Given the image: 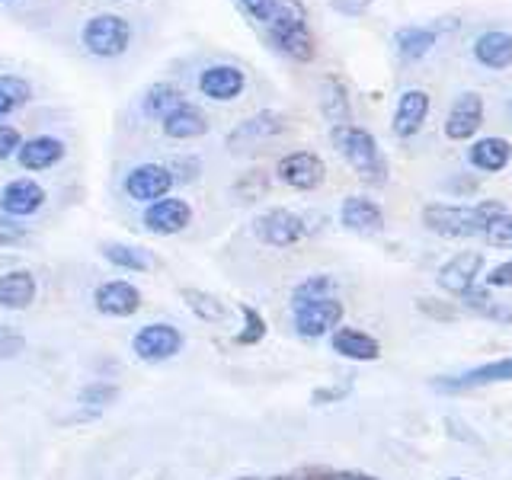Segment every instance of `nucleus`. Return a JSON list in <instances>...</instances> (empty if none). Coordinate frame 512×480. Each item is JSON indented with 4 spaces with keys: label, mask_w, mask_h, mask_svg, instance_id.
<instances>
[{
    "label": "nucleus",
    "mask_w": 512,
    "mask_h": 480,
    "mask_svg": "<svg viewBox=\"0 0 512 480\" xmlns=\"http://www.w3.org/2000/svg\"><path fill=\"white\" fill-rule=\"evenodd\" d=\"M116 397H119V388H116V384H109V381H90L87 388L80 391V404L100 410V407H109Z\"/></svg>",
    "instance_id": "nucleus-33"
},
{
    "label": "nucleus",
    "mask_w": 512,
    "mask_h": 480,
    "mask_svg": "<svg viewBox=\"0 0 512 480\" xmlns=\"http://www.w3.org/2000/svg\"><path fill=\"white\" fill-rule=\"evenodd\" d=\"M237 480H260V477H237Z\"/></svg>",
    "instance_id": "nucleus-50"
},
{
    "label": "nucleus",
    "mask_w": 512,
    "mask_h": 480,
    "mask_svg": "<svg viewBox=\"0 0 512 480\" xmlns=\"http://www.w3.org/2000/svg\"><path fill=\"white\" fill-rule=\"evenodd\" d=\"M192 221V205L186 199H176V196H167V199H157L151 205H144V215H141V224L144 231L154 234V237H173L189 228Z\"/></svg>",
    "instance_id": "nucleus-10"
},
{
    "label": "nucleus",
    "mask_w": 512,
    "mask_h": 480,
    "mask_svg": "<svg viewBox=\"0 0 512 480\" xmlns=\"http://www.w3.org/2000/svg\"><path fill=\"white\" fill-rule=\"evenodd\" d=\"M471 55L480 68H487V71H509L512 68V32L484 29L471 42Z\"/></svg>",
    "instance_id": "nucleus-18"
},
{
    "label": "nucleus",
    "mask_w": 512,
    "mask_h": 480,
    "mask_svg": "<svg viewBox=\"0 0 512 480\" xmlns=\"http://www.w3.org/2000/svg\"><path fill=\"white\" fill-rule=\"evenodd\" d=\"M183 301L192 314L205 320V324H221V320H228V308H224L215 295L202 292V288H183Z\"/></svg>",
    "instance_id": "nucleus-30"
},
{
    "label": "nucleus",
    "mask_w": 512,
    "mask_h": 480,
    "mask_svg": "<svg viewBox=\"0 0 512 480\" xmlns=\"http://www.w3.org/2000/svg\"><path fill=\"white\" fill-rule=\"evenodd\" d=\"M247 90V74L237 64H208L199 74V93L215 103H231Z\"/></svg>",
    "instance_id": "nucleus-15"
},
{
    "label": "nucleus",
    "mask_w": 512,
    "mask_h": 480,
    "mask_svg": "<svg viewBox=\"0 0 512 480\" xmlns=\"http://www.w3.org/2000/svg\"><path fill=\"white\" fill-rule=\"evenodd\" d=\"M237 7L244 10L250 20L256 23H269V16H272V0H237Z\"/></svg>",
    "instance_id": "nucleus-40"
},
{
    "label": "nucleus",
    "mask_w": 512,
    "mask_h": 480,
    "mask_svg": "<svg viewBox=\"0 0 512 480\" xmlns=\"http://www.w3.org/2000/svg\"><path fill=\"white\" fill-rule=\"evenodd\" d=\"M93 308L103 317H132L141 311V292L125 279H109L93 288Z\"/></svg>",
    "instance_id": "nucleus-14"
},
{
    "label": "nucleus",
    "mask_w": 512,
    "mask_h": 480,
    "mask_svg": "<svg viewBox=\"0 0 512 480\" xmlns=\"http://www.w3.org/2000/svg\"><path fill=\"white\" fill-rule=\"evenodd\" d=\"M484 125V96L474 90L458 93V100L445 112V138L448 141H471Z\"/></svg>",
    "instance_id": "nucleus-11"
},
{
    "label": "nucleus",
    "mask_w": 512,
    "mask_h": 480,
    "mask_svg": "<svg viewBox=\"0 0 512 480\" xmlns=\"http://www.w3.org/2000/svg\"><path fill=\"white\" fill-rule=\"evenodd\" d=\"M26 231L16 224V218H0V244H16V240H23Z\"/></svg>",
    "instance_id": "nucleus-44"
},
{
    "label": "nucleus",
    "mask_w": 512,
    "mask_h": 480,
    "mask_svg": "<svg viewBox=\"0 0 512 480\" xmlns=\"http://www.w3.org/2000/svg\"><path fill=\"white\" fill-rule=\"evenodd\" d=\"M439 42V32L432 26H400L394 29V52L404 61H423Z\"/></svg>",
    "instance_id": "nucleus-25"
},
{
    "label": "nucleus",
    "mask_w": 512,
    "mask_h": 480,
    "mask_svg": "<svg viewBox=\"0 0 512 480\" xmlns=\"http://www.w3.org/2000/svg\"><path fill=\"white\" fill-rule=\"evenodd\" d=\"M320 112H324V119L330 122V128L352 122L349 90L336 74H327L324 84H320Z\"/></svg>",
    "instance_id": "nucleus-26"
},
{
    "label": "nucleus",
    "mask_w": 512,
    "mask_h": 480,
    "mask_svg": "<svg viewBox=\"0 0 512 480\" xmlns=\"http://www.w3.org/2000/svg\"><path fill=\"white\" fill-rule=\"evenodd\" d=\"M279 132H285V116H279V112H260V116H253L240 128H234L228 144H231V148H237V144H253V141L272 138Z\"/></svg>",
    "instance_id": "nucleus-27"
},
{
    "label": "nucleus",
    "mask_w": 512,
    "mask_h": 480,
    "mask_svg": "<svg viewBox=\"0 0 512 480\" xmlns=\"http://www.w3.org/2000/svg\"><path fill=\"white\" fill-rule=\"evenodd\" d=\"M180 103H186L183 90L167 84V80H160V84H151L148 93H144L141 109H144V116H148V119H160V122H164Z\"/></svg>",
    "instance_id": "nucleus-28"
},
{
    "label": "nucleus",
    "mask_w": 512,
    "mask_h": 480,
    "mask_svg": "<svg viewBox=\"0 0 512 480\" xmlns=\"http://www.w3.org/2000/svg\"><path fill=\"white\" fill-rule=\"evenodd\" d=\"M429 109H432V96L420 87H410L397 96V106H394V119H391V132L397 138H413L423 132V125L429 119Z\"/></svg>",
    "instance_id": "nucleus-13"
},
{
    "label": "nucleus",
    "mask_w": 512,
    "mask_h": 480,
    "mask_svg": "<svg viewBox=\"0 0 512 480\" xmlns=\"http://www.w3.org/2000/svg\"><path fill=\"white\" fill-rule=\"evenodd\" d=\"M509 160H512V144L506 138H496V135L477 138L468 148V164L477 173H500L509 167Z\"/></svg>",
    "instance_id": "nucleus-23"
},
{
    "label": "nucleus",
    "mask_w": 512,
    "mask_h": 480,
    "mask_svg": "<svg viewBox=\"0 0 512 480\" xmlns=\"http://www.w3.org/2000/svg\"><path fill=\"white\" fill-rule=\"evenodd\" d=\"M484 282H487V288H512V260L493 266L484 276Z\"/></svg>",
    "instance_id": "nucleus-42"
},
{
    "label": "nucleus",
    "mask_w": 512,
    "mask_h": 480,
    "mask_svg": "<svg viewBox=\"0 0 512 480\" xmlns=\"http://www.w3.org/2000/svg\"><path fill=\"white\" fill-rule=\"evenodd\" d=\"M330 349L336 356L352 359V362H378L381 359V343L372 333L356 330V327H336L330 333Z\"/></svg>",
    "instance_id": "nucleus-21"
},
{
    "label": "nucleus",
    "mask_w": 512,
    "mask_h": 480,
    "mask_svg": "<svg viewBox=\"0 0 512 480\" xmlns=\"http://www.w3.org/2000/svg\"><path fill=\"white\" fill-rule=\"evenodd\" d=\"M45 205V189L29 180V176H20V180H10L4 189H0V212L7 218H32L36 212H42Z\"/></svg>",
    "instance_id": "nucleus-16"
},
{
    "label": "nucleus",
    "mask_w": 512,
    "mask_h": 480,
    "mask_svg": "<svg viewBox=\"0 0 512 480\" xmlns=\"http://www.w3.org/2000/svg\"><path fill=\"white\" fill-rule=\"evenodd\" d=\"M160 128H164V135L173 141H192L208 132V116L196 103H180L164 122H160Z\"/></svg>",
    "instance_id": "nucleus-24"
},
{
    "label": "nucleus",
    "mask_w": 512,
    "mask_h": 480,
    "mask_svg": "<svg viewBox=\"0 0 512 480\" xmlns=\"http://www.w3.org/2000/svg\"><path fill=\"white\" fill-rule=\"evenodd\" d=\"M500 381H512V356L487 362V365H477V368H471V372H464L458 378H436V381H432V388L445 391V394H455V391L484 388V384H500Z\"/></svg>",
    "instance_id": "nucleus-17"
},
{
    "label": "nucleus",
    "mask_w": 512,
    "mask_h": 480,
    "mask_svg": "<svg viewBox=\"0 0 512 480\" xmlns=\"http://www.w3.org/2000/svg\"><path fill=\"white\" fill-rule=\"evenodd\" d=\"M416 308H420L423 314H429V317H436V320H452L458 314L452 304H442L436 298H420V301H416Z\"/></svg>",
    "instance_id": "nucleus-41"
},
{
    "label": "nucleus",
    "mask_w": 512,
    "mask_h": 480,
    "mask_svg": "<svg viewBox=\"0 0 512 480\" xmlns=\"http://www.w3.org/2000/svg\"><path fill=\"white\" fill-rule=\"evenodd\" d=\"M125 196L132 202L151 205L157 199H167L173 189V173L164 164H138L125 173Z\"/></svg>",
    "instance_id": "nucleus-9"
},
{
    "label": "nucleus",
    "mask_w": 512,
    "mask_h": 480,
    "mask_svg": "<svg viewBox=\"0 0 512 480\" xmlns=\"http://www.w3.org/2000/svg\"><path fill=\"white\" fill-rule=\"evenodd\" d=\"M349 384H336V388H317L314 394H311V404H317V407H324V404H336V400H343V397H349Z\"/></svg>",
    "instance_id": "nucleus-43"
},
{
    "label": "nucleus",
    "mask_w": 512,
    "mask_h": 480,
    "mask_svg": "<svg viewBox=\"0 0 512 480\" xmlns=\"http://www.w3.org/2000/svg\"><path fill=\"white\" fill-rule=\"evenodd\" d=\"M269 480H295V477H288V474H279V477H269Z\"/></svg>",
    "instance_id": "nucleus-49"
},
{
    "label": "nucleus",
    "mask_w": 512,
    "mask_h": 480,
    "mask_svg": "<svg viewBox=\"0 0 512 480\" xmlns=\"http://www.w3.org/2000/svg\"><path fill=\"white\" fill-rule=\"evenodd\" d=\"M448 480H468V477H448Z\"/></svg>",
    "instance_id": "nucleus-51"
},
{
    "label": "nucleus",
    "mask_w": 512,
    "mask_h": 480,
    "mask_svg": "<svg viewBox=\"0 0 512 480\" xmlns=\"http://www.w3.org/2000/svg\"><path fill=\"white\" fill-rule=\"evenodd\" d=\"M16 109V103L10 100V96H7V90L4 87H0V119H7L10 116V112Z\"/></svg>",
    "instance_id": "nucleus-47"
},
{
    "label": "nucleus",
    "mask_w": 512,
    "mask_h": 480,
    "mask_svg": "<svg viewBox=\"0 0 512 480\" xmlns=\"http://www.w3.org/2000/svg\"><path fill=\"white\" fill-rule=\"evenodd\" d=\"M0 87L7 90V96L16 103V106H23L29 96H32V87H29V80L20 77V74H4L0 77Z\"/></svg>",
    "instance_id": "nucleus-37"
},
{
    "label": "nucleus",
    "mask_w": 512,
    "mask_h": 480,
    "mask_svg": "<svg viewBox=\"0 0 512 480\" xmlns=\"http://www.w3.org/2000/svg\"><path fill=\"white\" fill-rule=\"evenodd\" d=\"M20 144H23L20 132H16L13 125L0 122V160H10V157H16V151H20Z\"/></svg>",
    "instance_id": "nucleus-39"
},
{
    "label": "nucleus",
    "mask_w": 512,
    "mask_h": 480,
    "mask_svg": "<svg viewBox=\"0 0 512 480\" xmlns=\"http://www.w3.org/2000/svg\"><path fill=\"white\" fill-rule=\"evenodd\" d=\"M103 256L116 269H125V272H151L154 269V256L148 250L135 247V244H122V240L103 244Z\"/></svg>",
    "instance_id": "nucleus-29"
},
{
    "label": "nucleus",
    "mask_w": 512,
    "mask_h": 480,
    "mask_svg": "<svg viewBox=\"0 0 512 480\" xmlns=\"http://www.w3.org/2000/svg\"><path fill=\"white\" fill-rule=\"evenodd\" d=\"M333 7L349 16H362V13H368V7H372V0H333Z\"/></svg>",
    "instance_id": "nucleus-45"
},
{
    "label": "nucleus",
    "mask_w": 512,
    "mask_h": 480,
    "mask_svg": "<svg viewBox=\"0 0 512 480\" xmlns=\"http://www.w3.org/2000/svg\"><path fill=\"white\" fill-rule=\"evenodd\" d=\"M343 301L330 295V298H317V301H308L301 304V308L292 311V324H295V333L304 336V340H320V336L333 333L336 327L343 324Z\"/></svg>",
    "instance_id": "nucleus-6"
},
{
    "label": "nucleus",
    "mask_w": 512,
    "mask_h": 480,
    "mask_svg": "<svg viewBox=\"0 0 512 480\" xmlns=\"http://www.w3.org/2000/svg\"><path fill=\"white\" fill-rule=\"evenodd\" d=\"M202 164L196 157H176L170 164V173H173V183H192L199 176Z\"/></svg>",
    "instance_id": "nucleus-38"
},
{
    "label": "nucleus",
    "mask_w": 512,
    "mask_h": 480,
    "mask_svg": "<svg viewBox=\"0 0 512 480\" xmlns=\"http://www.w3.org/2000/svg\"><path fill=\"white\" fill-rule=\"evenodd\" d=\"M26 349V336L0 324V359H16Z\"/></svg>",
    "instance_id": "nucleus-36"
},
{
    "label": "nucleus",
    "mask_w": 512,
    "mask_h": 480,
    "mask_svg": "<svg viewBox=\"0 0 512 480\" xmlns=\"http://www.w3.org/2000/svg\"><path fill=\"white\" fill-rule=\"evenodd\" d=\"M480 272H484V253H477V250H461V253L452 256V260H445V263L439 266L436 282H439L442 292L461 298L464 292H468V288L477 285Z\"/></svg>",
    "instance_id": "nucleus-12"
},
{
    "label": "nucleus",
    "mask_w": 512,
    "mask_h": 480,
    "mask_svg": "<svg viewBox=\"0 0 512 480\" xmlns=\"http://www.w3.org/2000/svg\"><path fill=\"white\" fill-rule=\"evenodd\" d=\"M506 215V205L487 199L477 205H452V202H432L423 208V224L439 237H477L490 228V221Z\"/></svg>",
    "instance_id": "nucleus-1"
},
{
    "label": "nucleus",
    "mask_w": 512,
    "mask_h": 480,
    "mask_svg": "<svg viewBox=\"0 0 512 480\" xmlns=\"http://www.w3.org/2000/svg\"><path fill=\"white\" fill-rule=\"evenodd\" d=\"M132 352L148 365H160L170 362L183 352V333L173 324H144L135 336H132Z\"/></svg>",
    "instance_id": "nucleus-5"
},
{
    "label": "nucleus",
    "mask_w": 512,
    "mask_h": 480,
    "mask_svg": "<svg viewBox=\"0 0 512 480\" xmlns=\"http://www.w3.org/2000/svg\"><path fill=\"white\" fill-rule=\"evenodd\" d=\"M330 141H333L336 154L359 173L362 183H368V186L388 183V157H384L381 144L375 141L372 132H365L362 125L346 122V125L330 128Z\"/></svg>",
    "instance_id": "nucleus-2"
},
{
    "label": "nucleus",
    "mask_w": 512,
    "mask_h": 480,
    "mask_svg": "<svg viewBox=\"0 0 512 480\" xmlns=\"http://www.w3.org/2000/svg\"><path fill=\"white\" fill-rule=\"evenodd\" d=\"M340 224L356 234H381L384 231V208L368 196H346L340 205Z\"/></svg>",
    "instance_id": "nucleus-19"
},
{
    "label": "nucleus",
    "mask_w": 512,
    "mask_h": 480,
    "mask_svg": "<svg viewBox=\"0 0 512 480\" xmlns=\"http://www.w3.org/2000/svg\"><path fill=\"white\" fill-rule=\"evenodd\" d=\"M269 189V180L263 170H250L244 180L237 183V196H244V202H256Z\"/></svg>",
    "instance_id": "nucleus-35"
},
{
    "label": "nucleus",
    "mask_w": 512,
    "mask_h": 480,
    "mask_svg": "<svg viewBox=\"0 0 512 480\" xmlns=\"http://www.w3.org/2000/svg\"><path fill=\"white\" fill-rule=\"evenodd\" d=\"M506 116L512 119V96H509V103H506Z\"/></svg>",
    "instance_id": "nucleus-48"
},
{
    "label": "nucleus",
    "mask_w": 512,
    "mask_h": 480,
    "mask_svg": "<svg viewBox=\"0 0 512 480\" xmlns=\"http://www.w3.org/2000/svg\"><path fill=\"white\" fill-rule=\"evenodd\" d=\"M253 234L263 240L266 247H295L304 240L308 228H304V218L288 212V208H269V212L253 218Z\"/></svg>",
    "instance_id": "nucleus-8"
},
{
    "label": "nucleus",
    "mask_w": 512,
    "mask_h": 480,
    "mask_svg": "<svg viewBox=\"0 0 512 480\" xmlns=\"http://www.w3.org/2000/svg\"><path fill=\"white\" fill-rule=\"evenodd\" d=\"M333 288H336L333 276H324V272H320V276H308L304 282L295 285V292H292V311L301 308V304H308V301L330 298V295H333Z\"/></svg>",
    "instance_id": "nucleus-31"
},
{
    "label": "nucleus",
    "mask_w": 512,
    "mask_h": 480,
    "mask_svg": "<svg viewBox=\"0 0 512 480\" xmlns=\"http://www.w3.org/2000/svg\"><path fill=\"white\" fill-rule=\"evenodd\" d=\"M64 141L55 138V135H36L20 144V151H16V160H20V167L26 173H42V170H52L55 164L64 160Z\"/></svg>",
    "instance_id": "nucleus-20"
},
{
    "label": "nucleus",
    "mask_w": 512,
    "mask_h": 480,
    "mask_svg": "<svg viewBox=\"0 0 512 480\" xmlns=\"http://www.w3.org/2000/svg\"><path fill=\"white\" fill-rule=\"evenodd\" d=\"M80 42L93 58H119L132 42V23L119 13H96L80 32Z\"/></svg>",
    "instance_id": "nucleus-4"
},
{
    "label": "nucleus",
    "mask_w": 512,
    "mask_h": 480,
    "mask_svg": "<svg viewBox=\"0 0 512 480\" xmlns=\"http://www.w3.org/2000/svg\"><path fill=\"white\" fill-rule=\"evenodd\" d=\"M269 42L279 48L282 55L295 58L301 64L314 61L317 45L308 26V10L301 0H272V16H269Z\"/></svg>",
    "instance_id": "nucleus-3"
},
{
    "label": "nucleus",
    "mask_w": 512,
    "mask_h": 480,
    "mask_svg": "<svg viewBox=\"0 0 512 480\" xmlns=\"http://www.w3.org/2000/svg\"><path fill=\"white\" fill-rule=\"evenodd\" d=\"M276 176H279V183H285L295 192H314V189L324 186L327 167L314 151H288L279 157Z\"/></svg>",
    "instance_id": "nucleus-7"
},
{
    "label": "nucleus",
    "mask_w": 512,
    "mask_h": 480,
    "mask_svg": "<svg viewBox=\"0 0 512 480\" xmlns=\"http://www.w3.org/2000/svg\"><path fill=\"white\" fill-rule=\"evenodd\" d=\"M39 295V282L32 269H10L0 276V308L7 311H26Z\"/></svg>",
    "instance_id": "nucleus-22"
},
{
    "label": "nucleus",
    "mask_w": 512,
    "mask_h": 480,
    "mask_svg": "<svg viewBox=\"0 0 512 480\" xmlns=\"http://www.w3.org/2000/svg\"><path fill=\"white\" fill-rule=\"evenodd\" d=\"M240 317H244V330H240L234 336V343L237 346H256V343H263V336H266V317L250 308V304H240Z\"/></svg>",
    "instance_id": "nucleus-32"
},
{
    "label": "nucleus",
    "mask_w": 512,
    "mask_h": 480,
    "mask_svg": "<svg viewBox=\"0 0 512 480\" xmlns=\"http://www.w3.org/2000/svg\"><path fill=\"white\" fill-rule=\"evenodd\" d=\"M484 240L490 247H503L512 250V212L500 215L496 221H490V228L484 231Z\"/></svg>",
    "instance_id": "nucleus-34"
},
{
    "label": "nucleus",
    "mask_w": 512,
    "mask_h": 480,
    "mask_svg": "<svg viewBox=\"0 0 512 480\" xmlns=\"http://www.w3.org/2000/svg\"><path fill=\"white\" fill-rule=\"evenodd\" d=\"M327 480H381V477L365 471H327Z\"/></svg>",
    "instance_id": "nucleus-46"
}]
</instances>
